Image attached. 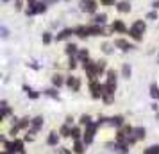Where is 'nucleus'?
Listing matches in <instances>:
<instances>
[{
  "label": "nucleus",
  "mask_w": 159,
  "mask_h": 154,
  "mask_svg": "<svg viewBox=\"0 0 159 154\" xmlns=\"http://www.w3.org/2000/svg\"><path fill=\"white\" fill-rule=\"evenodd\" d=\"M134 136L138 140H143L145 138V127H134Z\"/></svg>",
  "instance_id": "25"
},
{
  "label": "nucleus",
  "mask_w": 159,
  "mask_h": 154,
  "mask_svg": "<svg viewBox=\"0 0 159 154\" xmlns=\"http://www.w3.org/2000/svg\"><path fill=\"white\" fill-rule=\"evenodd\" d=\"M41 40H43V43H45V45H48V43L52 41V34H50V32H43Z\"/></svg>",
  "instance_id": "32"
},
{
  "label": "nucleus",
  "mask_w": 159,
  "mask_h": 154,
  "mask_svg": "<svg viewBox=\"0 0 159 154\" xmlns=\"http://www.w3.org/2000/svg\"><path fill=\"white\" fill-rule=\"evenodd\" d=\"M75 66H77V58H75V56H72V58H70V61H68V68H70V70H73Z\"/></svg>",
  "instance_id": "34"
},
{
  "label": "nucleus",
  "mask_w": 159,
  "mask_h": 154,
  "mask_svg": "<svg viewBox=\"0 0 159 154\" xmlns=\"http://www.w3.org/2000/svg\"><path fill=\"white\" fill-rule=\"evenodd\" d=\"M75 36L88 38V36H89V29H88L86 25H79V27H75Z\"/></svg>",
  "instance_id": "9"
},
{
  "label": "nucleus",
  "mask_w": 159,
  "mask_h": 154,
  "mask_svg": "<svg viewBox=\"0 0 159 154\" xmlns=\"http://www.w3.org/2000/svg\"><path fill=\"white\" fill-rule=\"evenodd\" d=\"M82 134H84V133L80 131V127H75V125H73V127H72V133H70V138H73V140H82Z\"/></svg>",
  "instance_id": "19"
},
{
  "label": "nucleus",
  "mask_w": 159,
  "mask_h": 154,
  "mask_svg": "<svg viewBox=\"0 0 159 154\" xmlns=\"http://www.w3.org/2000/svg\"><path fill=\"white\" fill-rule=\"evenodd\" d=\"M147 18H148V20H156V18H157V13H154V11H152V13L147 15Z\"/></svg>",
  "instance_id": "37"
},
{
  "label": "nucleus",
  "mask_w": 159,
  "mask_h": 154,
  "mask_svg": "<svg viewBox=\"0 0 159 154\" xmlns=\"http://www.w3.org/2000/svg\"><path fill=\"white\" fill-rule=\"evenodd\" d=\"M72 122H73V118H72V117L66 118V124H68V125H72Z\"/></svg>",
  "instance_id": "44"
},
{
  "label": "nucleus",
  "mask_w": 159,
  "mask_h": 154,
  "mask_svg": "<svg viewBox=\"0 0 159 154\" xmlns=\"http://www.w3.org/2000/svg\"><path fill=\"white\" fill-rule=\"evenodd\" d=\"M66 86L72 90V91H79V90H80V81H79V77H75V75H70V77H66Z\"/></svg>",
  "instance_id": "6"
},
{
  "label": "nucleus",
  "mask_w": 159,
  "mask_h": 154,
  "mask_svg": "<svg viewBox=\"0 0 159 154\" xmlns=\"http://www.w3.org/2000/svg\"><path fill=\"white\" fill-rule=\"evenodd\" d=\"M2 2H9V0H2Z\"/></svg>",
  "instance_id": "47"
},
{
  "label": "nucleus",
  "mask_w": 159,
  "mask_h": 154,
  "mask_svg": "<svg viewBox=\"0 0 159 154\" xmlns=\"http://www.w3.org/2000/svg\"><path fill=\"white\" fill-rule=\"evenodd\" d=\"M61 154H70V151L68 149H61Z\"/></svg>",
  "instance_id": "45"
},
{
  "label": "nucleus",
  "mask_w": 159,
  "mask_h": 154,
  "mask_svg": "<svg viewBox=\"0 0 159 154\" xmlns=\"http://www.w3.org/2000/svg\"><path fill=\"white\" fill-rule=\"evenodd\" d=\"M107 82H116V72L115 70H107Z\"/></svg>",
  "instance_id": "30"
},
{
  "label": "nucleus",
  "mask_w": 159,
  "mask_h": 154,
  "mask_svg": "<svg viewBox=\"0 0 159 154\" xmlns=\"http://www.w3.org/2000/svg\"><path fill=\"white\" fill-rule=\"evenodd\" d=\"M41 127H43V117H34L32 122H30V127H29V131H27V134H30V136L34 138V134H36Z\"/></svg>",
  "instance_id": "5"
},
{
  "label": "nucleus",
  "mask_w": 159,
  "mask_h": 154,
  "mask_svg": "<svg viewBox=\"0 0 159 154\" xmlns=\"http://www.w3.org/2000/svg\"><path fill=\"white\" fill-rule=\"evenodd\" d=\"M52 84L54 86H63V84H66V79L61 75V73H56V75H52Z\"/></svg>",
  "instance_id": "14"
},
{
  "label": "nucleus",
  "mask_w": 159,
  "mask_h": 154,
  "mask_svg": "<svg viewBox=\"0 0 159 154\" xmlns=\"http://www.w3.org/2000/svg\"><path fill=\"white\" fill-rule=\"evenodd\" d=\"M13 145H15V152H18V154H25V149H23V142H22V140L15 138V140H13Z\"/></svg>",
  "instance_id": "18"
},
{
  "label": "nucleus",
  "mask_w": 159,
  "mask_h": 154,
  "mask_svg": "<svg viewBox=\"0 0 159 154\" xmlns=\"http://www.w3.org/2000/svg\"><path fill=\"white\" fill-rule=\"evenodd\" d=\"M72 127H73V125L65 124L63 127H61V131H59V134H61V136H65V138H70V133H72Z\"/></svg>",
  "instance_id": "20"
},
{
  "label": "nucleus",
  "mask_w": 159,
  "mask_h": 154,
  "mask_svg": "<svg viewBox=\"0 0 159 154\" xmlns=\"http://www.w3.org/2000/svg\"><path fill=\"white\" fill-rule=\"evenodd\" d=\"M152 7H154V9H159V0H157V2H152Z\"/></svg>",
  "instance_id": "42"
},
{
  "label": "nucleus",
  "mask_w": 159,
  "mask_h": 154,
  "mask_svg": "<svg viewBox=\"0 0 159 154\" xmlns=\"http://www.w3.org/2000/svg\"><path fill=\"white\" fill-rule=\"evenodd\" d=\"M15 4H16V9H22V0H15Z\"/></svg>",
  "instance_id": "39"
},
{
  "label": "nucleus",
  "mask_w": 159,
  "mask_h": 154,
  "mask_svg": "<svg viewBox=\"0 0 159 154\" xmlns=\"http://www.w3.org/2000/svg\"><path fill=\"white\" fill-rule=\"evenodd\" d=\"M97 127H98V124H97V122H91L89 125H86V129H84V134H82V142H84L86 145H89V143L93 142Z\"/></svg>",
  "instance_id": "2"
},
{
  "label": "nucleus",
  "mask_w": 159,
  "mask_h": 154,
  "mask_svg": "<svg viewBox=\"0 0 159 154\" xmlns=\"http://www.w3.org/2000/svg\"><path fill=\"white\" fill-rule=\"evenodd\" d=\"M109 124L115 125V127H122V125H125V120H123L122 115H116V117H111V118H109Z\"/></svg>",
  "instance_id": "10"
},
{
  "label": "nucleus",
  "mask_w": 159,
  "mask_h": 154,
  "mask_svg": "<svg viewBox=\"0 0 159 154\" xmlns=\"http://www.w3.org/2000/svg\"><path fill=\"white\" fill-rule=\"evenodd\" d=\"M98 7V2L97 0H80V9L88 13V15H95V11Z\"/></svg>",
  "instance_id": "3"
},
{
  "label": "nucleus",
  "mask_w": 159,
  "mask_h": 154,
  "mask_svg": "<svg viewBox=\"0 0 159 154\" xmlns=\"http://www.w3.org/2000/svg\"><path fill=\"white\" fill-rule=\"evenodd\" d=\"M106 20H107V16L104 15V13H102V15H95L93 23H95V25H104V23H106Z\"/></svg>",
  "instance_id": "21"
},
{
  "label": "nucleus",
  "mask_w": 159,
  "mask_h": 154,
  "mask_svg": "<svg viewBox=\"0 0 159 154\" xmlns=\"http://www.w3.org/2000/svg\"><path fill=\"white\" fill-rule=\"evenodd\" d=\"M75 58L80 59V61H86V59H89V52H88L86 49H79V52H77Z\"/></svg>",
  "instance_id": "22"
},
{
  "label": "nucleus",
  "mask_w": 159,
  "mask_h": 154,
  "mask_svg": "<svg viewBox=\"0 0 159 154\" xmlns=\"http://www.w3.org/2000/svg\"><path fill=\"white\" fill-rule=\"evenodd\" d=\"M47 143L50 147H56L59 143V134L56 131H50V134H48V138H47Z\"/></svg>",
  "instance_id": "12"
},
{
  "label": "nucleus",
  "mask_w": 159,
  "mask_h": 154,
  "mask_svg": "<svg viewBox=\"0 0 159 154\" xmlns=\"http://www.w3.org/2000/svg\"><path fill=\"white\" fill-rule=\"evenodd\" d=\"M143 154H159V145H150L143 151Z\"/></svg>",
  "instance_id": "27"
},
{
  "label": "nucleus",
  "mask_w": 159,
  "mask_h": 154,
  "mask_svg": "<svg viewBox=\"0 0 159 154\" xmlns=\"http://www.w3.org/2000/svg\"><path fill=\"white\" fill-rule=\"evenodd\" d=\"M111 30L113 32H125V25H123L122 20H115L113 25H111Z\"/></svg>",
  "instance_id": "15"
},
{
  "label": "nucleus",
  "mask_w": 159,
  "mask_h": 154,
  "mask_svg": "<svg viewBox=\"0 0 159 154\" xmlns=\"http://www.w3.org/2000/svg\"><path fill=\"white\" fill-rule=\"evenodd\" d=\"M115 47H116V49H120V50H123V52H129V50H132V49H134V47H132V43H129L127 40H122V38L115 40Z\"/></svg>",
  "instance_id": "7"
},
{
  "label": "nucleus",
  "mask_w": 159,
  "mask_h": 154,
  "mask_svg": "<svg viewBox=\"0 0 159 154\" xmlns=\"http://www.w3.org/2000/svg\"><path fill=\"white\" fill-rule=\"evenodd\" d=\"M27 15H29V16L38 15V6H36V4H34V6H29V7H27Z\"/></svg>",
  "instance_id": "31"
},
{
  "label": "nucleus",
  "mask_w": 159,
  "mask_h": 154,
  "mask_svg": "<svg viewBox=\"0 0 159 154\" xmlns=\"http://www.w3.org/2000/svg\"><path fill=\"white\" fill-rule=\"evenodd\" d=\"M97 70H98V75H100L106 70V61H97Z\"/></svg>",
  "instance_id": "33"
},
{
  "label": "nucleus",
  "mask_w": 159,
  "mask_h": 154,
  "mask_svg": "<svg viewBox=\"0 0 159 154\" xmlns=\"http://www.w3.org/2000/svg\"><path fill=\"white\" fill-rule=\"evenodd\" d=\"M72 34H75V29H63L61 32H59L57 36H56V40L57 41H61V40H66V38H70Z\"/></svg>",
  "instance_id": "13"
},
{
  "label": "nucleus",
  "mask_w": 159,
  "mask_h": 154,
  "mask_svg": "<svg viewBox=\"0 0 159 154\" xmlns=\"http://www.w3.org/2000/svg\"><path fill=\"white\" fill-rule=\"evenodd\" d=\"M89 90H91V97H93V99H102L104 91H106V86L100 84V82H97V81H91Z\"/></svg>",
  "instance_id": "4"
},
{
  "label": "nucleus",
  "mask_w": 159,
  "mask_h": 154,
  "mask_svg": "<svg viewBox=\"0 0 159 154\" xmlns=\"http://www.w3.org/2000/svg\"><path fill=\"white\" fill-rule=\"evenodd\" d=\"M47 95L48 97H54V99H57V91H56V90H47Z\"/></svg>",
  "instance_id": "36"
},
{
  "label": "nucleus",
  "mask_w": 159,
  "mask_h": 154,
  "mask_svg": "<svg viewBox=\"0 0 159 154\" xmlns=\"http://www.w3.org/2000/svg\"><path fill=\"white\" fill-rule=\"evenodd\" d=\"M150 97L152 99H159V86L156 84V82L150 84Z\"/></svg>",
  "instance_id": "23"
},
{
  "label": "nucleus",
  "mask_w": 159,
  "mask_h": 154,
  "mask_svg": "<svg viewBox=\"0 0 159 154\" xmlns=\"http://www.w3.org/2000/svg\"><path fill=\"white\" fill-rule=\"evenodd\" d=\"M11 115V110H9V106L6 100H2V118H7Z\"/></svg>",
  "instance_id": "24"
},
{
  "label": "nucleus",
  "mask_w": 159,
  "mask_h": 154,
  "mask_svg": "<svg viewBox=\"0 0 159 154\" xmlns=\"http://www.w3.org/2000/svg\"><path fill=\"white\" fill-rule=\"evenodd\" d=\"M79 122H80V125H84V127H86V125L91 124V117H89V115H82Z\"/></svg>",
  "instance_id": "28"
},
{
  "label": "nucleus",
  "mask_w": 159,
  "mask_h": 154,
  "mask_svg": "<svg viewBox=\"0 0 159 154\" xmlns=\"http://www.w3.org/2000/svg\"><path fill=\"white\" fill-rule=\"evenodd\" d=\"M84 149H86V143H84L82 140H75V143H73V152L84 154Z\"/></svg>",
  "instance_id": "11"
},
{
  "label": "nucleus",
  "mask_w": 159,
  "mask_h": 154,
  "mask_svg": "<svg viewBox=\"0 0 159 154\" xmlns=\"http://www.w3.org/2000/svg\"><path fill=\"white\" fill-rule=\"evenodd\" d=\"M38 13H45L47 11V2H38Z\"/></svg>",
  "instance_id": "35"
},
{
  "label": "nucleus",
  "mask_w": 159,
  "mask_h": 154,
  "mask_svg": "<svg viewBox=\"0 0 159 154\" xmlns=\"http://www.w3.org/2000/svg\"><path fill=\"white\" fill-rule=\"evenodd\" d=\"M27 4L29 6H34V4H38V0H27Z\"/></svg>",
  "instance_id": "43"
},
{
  "label": "nucleus",
  "mask_w": 159,
  "mask_h": 154,
  "mask_svg": "<svg viewBox=\"0 0 159 154\" xmlns=\"http://www.w3.org/2000/svg\"><path fill=\"white\" fill-rule=\"evenodd\" d=\"M65 52L68 54V56H70V58H72V56H77V52H79V47H77L75 43H68V45H66V49H65Z\"/></svg>",
  "instance_id": "17"
},
{
  "label": "nucleus",
  "mask_w": 159,
  "mask_h": 154,
  "mask_svg": "<svg viewBox=\"0 0 159 154\" xmlns=\"http://www.w3.org/2000/svg\"><path fill=\"white\" fill-rule=\"evenodd\" d=\"M2 154H11V152H7V151H4V152H2Z\"/></svg>",
  "instance_id": "46"
},
{
  "label": "nucleus",
  "mask_w": 159,
  "mask_h": 154,
  "mask_svg": "<svg viewBox=\"0 0 159 154\" xmlns=\"http://www.w3.org/2000/svg\"><path fill=\"white\" fill-rule=\"evenodd\" d=\"M147 30V25H145L143 20H136V22L132 23V27L129 29V36L132 40H136V41H141L143 40V32Z\"/></svg>",
  "instance_id": "1"
},
{
  "label": "nucleus",
  "mask_w": 159,
  "mask_h": 154,
  "mask_svg": "<svg viewBox=\"0 0 159 154\" xmlns=\"http://www.w3.org/2000/svg\"><path fill=\"white\" fill-rule=\"evenodd\" d=\"M88 29H89V36H107L106 34V30H104V25H88Z\"/></svg>",
  "instance_id": "8"
},
{
  "label": "nucleus",
  "mask_w": 159,
  "mask_h": 154,
  "mask_svg": "<svg viewBox=\"0 0 159 154\" xmlns=\"http://www.w3.org/2000/svg\"><path fill=\"white\" fill-rule=\"evenodd\" d=\"M102 49H104V52H111V47H109V45H104Z\"/></svg>",
  "instance_id": "41"
},
{
  "label": "nucleus",
  "mask_w": 159,
  "mask_h": 154,
  "mask_svg": "<svg viewBox=\"0 0 159 154\" xmlns=\"http://www.w3.org/2000/svg\"><path fill=\"white\" fill-rule=\"evenodd\" d=\"M2 36L7 38V29H6V27H2Z\"/></svg>",
  "instance_id": "40"
},
{
  "label": "nucleus",
  "mask_w": 159,
  "mask_h": 154,
  "mask_svg": "<svg viewBox=\"0 0 159 154\" xmlns=\"http://www.w3.org/2000/svg\"><path fill=\"white\" fill-rule=\"evenodd\" d=\"M102 4H104V6H113V4H115V0H100ZM116 6V4H115Z\"/></svg>",
  "instance_id": "38"
},
{
  "label": "nucleus",
  "mask_w": 159,
  "mask_h": 154,
  "mask_svg": "<svg viewBox=\"0 0 159 154\" xmlns=\"http://www.w3.org/2000/svg\"><path fill=\"white\" fill-rule=\"evenodd\" d=\"M116 9H118L120 13H129L130 11V4L127 2V0H122V2L116 4Z\"/></svg>",
  "instance_id": "16"
},
{
  "label": "nucleus",
  "mask_w": 159,
  "mask_h": 154,
  "mask_svg": "<svg viewBox=\"0 0 159 154\" xmlns=\"http://www.w3.org/2000/svg\"><path fill=\"white\" fill-rule=\"evenodd\" d=\"M122 75L125 77V79H129V77H130V66L129 65H123L122 66Z\"/></svg>",
  "instance_id": "29"
},
{
  "label": "nucleus",
  "mask_w": 159,
  "mask_h": 154,
  "mask_svg": "<svg viewBox=\"0 0 159 154\" xmlns=\"http://www.w3.org/2000/svg\"><path fill=\"white\" fill-rule=\"evenodd\" d=\"M23 91H25L30 99H38V97H39V93H36V91H34L32 88H29V86H23Z\"/></svg>",
  "instance_id": "26"
}]
</instances>
